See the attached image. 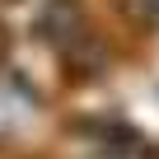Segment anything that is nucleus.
<instances>
[{"instance_id": "obj_2", "label": "nucleus", "mask_w": 159, "mask_h": 159, "mask_svg": "<svg viewBox=\"0 0 159 159\" xmlns=\"http://www.w3.org/2000/svg\"><path fill=\"white\" fill-rule=\"evenodd\" d=\"M80 136H84L89 150H98V154H108V159H126V154L140 150V136H136L126 122H84Z\"/></svg>"}, {"instance_id": "obj_1", "label": "nucleus", "mask_w": 159, "mask_h": 159, "mask_svg": "<svg viewBox=\"0 0 159 159\" xmlns=\"http://www.w3.org/2000/svg\"><path fill=\"white\" fill-rule=\"evenodd\" d=\"M33 28H38V38L47 47L70 52L80 38H84V5H80V0H47Z\"/></svg>"}]
</instances>
